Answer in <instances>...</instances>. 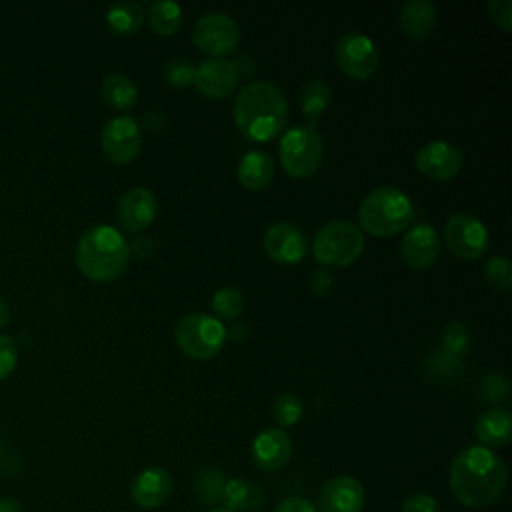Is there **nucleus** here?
<instances>
[{
    "label": "nucleus",
    "instance_id": "obj_42",
    "mask_svg": "<svg viewBox=\"0 0 512 512\" xmlns=\"http://www.w3.org/2000/svg\"><path fill=\"white\" fill-rule=\"evenodd\" d=\"M208 512H232V510H228V508L220 506V508H212V510H208Z\"/></svg>",
    "mask_w": 512,
    "mask_h": 512
},
{
    "label": "nucleus",
    "instance_id": "obj_33",
    "mask_svg": "<svg viewBox=\"0 0 512 512\" xmlns=\"http://www.w3.org/2000/svg\"><path fill=\"white\" fill-rule=\"evenodd\" d=\"M468 344H470V336H468V328L464 324L452 322L450 326H446L444 336H442L444 352L462 354L468 350Z\"/></svg>",
    "mask_w": 512,
    "mask_h": 512
},
{
    "label": "nucleus",
    "instance_id": "obj_40",
    "mask_svg": "<svg viewBox=\"0 0 512 512\" xmlns=\"http://www.w3.org/2000/svg\"><path fill=\"white\" fill-rule=\"evenodd\" d=\"M8 322H10V308H8L6 300L0 296V328L8 326Z\"/></svg>",
    "mask_w": 512,
    "mask_h": 512
},
{
    "label": "nucleus",
    "instance_id": "obj_39",
    "mask_svg": "<svg viewBox=\"0 0 512 512\" xmlns=\"http://www.w3.org/2000/svg\"><path fill=\"white\" fill-rule=\"evenodd\" d=\"M0 512H24L22 506L12 498H0Z\"/></svg>",
    "mask_w": 512,
    "mask_h": 512
},
{
    "label": "nucleus",
    "instance_id": "obj_35",
    "mask_svg": "<svg viewBox=\"0 0 512 512\" xmlns=\"http://www.w3.org/2000/svg\"><path fill=\"white\" fill-rule=\"evenodd\" d=\"M400 512H438V502L426 492H414L402 502Z\"/></svg>",
    "mask_w": 512,
    "mask_h": 512
},
{
    "label": "nucleus",
    "instance_id": "obj_6",
    "mask_svg": "<svg viewBox=\"0 0 512 512\" xmlns=\"http://www.w3.org/2000/svg\"><path fill=\"white\" fill-rule=\"evenodd\" d=\"M278 156L282 168L294 178H308L312 176L324 156L322 136L312 124H300L290 128L278 146Z\"/></svg>",
    "mask_w": 512,
    "mask_h": 512
},
{
    "label": "nucleus",
    "instance_id": "obj_41",
    "mask_svg": "<svg viewBox=\"0 0 512 512\" xmlns=\"http://www.w3.org/2000/svg\"><path fill=\"white\" fill-rule=\"evenodd\" d=\"M244 334H246V326H240V328H238V324H234V328L226 330V338H228V336H232L234 340L244 338Z\"/></svg>",
    "mask_w": 512,
    "mask_h": 512
},
{
    "label": "nucleus",
    "instance_id": "obj_27",
    "mask_svg": "<svg viewBox=\"0 0 512 512\" xmlns=\"http://www.w3.org/2000/svg\"><path fill=\"white\" fill-rule=\"evenodd\" d=\"M150 28L160 36H170L182 26V8L170 0L152 2L146 12Z\"/></svg>",
    "mask_w": 512,
    "mask_h": 512
},
{
    "label": "nucleus",
    "instance_id": "obj_34",
    "mask_svg": "<svg viewBox=\"0 0 512 512\" xmlns=\"http://www.w3.org/2000/svg\"><path fill=\"white\" fill-rule=\"evenodd\" d=\"M16 362H18L16 342L10 336L0 334V380L8 378L14 372Z\"/></svg>",
    "mask_w": 512,
    "mask_h": 512
},
{
    "label": "nucleus",
    "instance_id": "obj_37",
    "mask_svg": "<svg viewBox=\"0 0 512 512\" xmlns=\"http://www.w3.org/2000/svg\"><path fill=\"white\" fill-rule=\"evenodd\" d=\"M274 512H316V506L302 496H288L276 504Z\"/></svg>",
    "mask_w": 512,
    "mask_h": 512
},
{
    "label": "nucleus",
    "instance_id": "obj_30",
    "mask_svg": "<svg viewBox=\"0 0 512 512\" xmlns=\"http://www.w3.org/2000/svg\"><path fill=\"white\" fill-rule=\"evenodd\" d=\"M212 308L218 320H236L244 310V298L236 288H220L212 296Z\"/></svg>",
    "mask_w": 512,
    "mask_h": 512
},
{
    "label": "nucleus",
    "instance_id": "obj_31",
    "mask_svg": "<svg viewBox=\"0 0 512 512\" xmlns=\"http://www.w3.org/2000/svg\"><path fill=\"white\" fill-rule=\"evenodd\" d=\"M164 80L174 88H184L188 84H194L196 66L188 58H172L164 64Z\"/></svg>",
    "mask_w": 512,
    "mask_h": 512
},
{
    "label": "nucleus",
    "instance_id": "obj_24",
    "mask_svg": "<svg viewBox=\"0 0 512 512\" xmlns=\"http://www.w3.org/2000/svg\"><path fill=\"white\" fill-rule=\"evenodd\" d=\"M106 24L114 34L130 36L144 24V10L138 2L132 0L114 2L106 12Z\"/></svg>",
    "mask_w": 512,
    "mask_h": 512
},
{
    "label": "nucleus",
    "instance_id": "obj_14",
    "mask_svg": "<svg viewBox=\"0 0 512 512\" xmlns=\"http://www.w3.org/2000/svg\"><path fill=\"white\" fill-rule=\"evenodd\" d=\"M238 66L228 58H208L196 66L194 84L200 94L212 100L226 98L238 86Z\"/></svg>",
    "mask_w": 512,
    "mask_h": 512
},
{
    "label": "nucleus",
    "instance_id": "obj_23",
    "mask_svg": "<svg viewBox=\"0 0 512 512\" xmlns=\"http://www.w3.org/2000/svg\"><path fill=\"white\" fill-rule=\"evenodd\" d=\"M238 180L248 190H262L274 178V162L272 156L264 150L246 152L236 168Z\"/></svg>",
    "mask_w": 512,
    "mask_h": 512
},
{
    "label": "nucleus",
    "instance_id": "obj_28",
    "mask_svg": "<svg viewBox=\"0 0 512 512\" xmlns=\"http://www.w3.org/2000/svg\"><path fill=\"white\" fill-rule=\"evenodd\" d=\"M224 482H226V478L218 470L206 468V470L198 472L194 478V496L204 504H216V502H220Z\"/></svg>",
    "mask_w": 512,
    "mask_h": 512
},
{
    "label": "nucleus",
    "instance_id": "obj_20",
    "mask_svg": "<svg viewBox=\"0 0 512 512\" xmlns=\"http://www.w3.org/2000/svg\"><path fill=\"white\" fill-rule=\"evenodd\" d=\"M474 434L482 446H506L512 438V412L504 406H494L482 412L476 420Z\"/></svg>",
    "mask_w": 512,
    "mask_h": 512
},
{
    "label": "nucleus",
    "instance_id": "obj_2",
    "mask_svg": "<svg viewBox=\"0 0 512 512\" xmlns=\"http://www.w3.org/2000/svg\"><path fill=\"white\" fill-rule=\"evenodd\" d=\"M236 128L254 142L276 138L288 120V104L278 86L256 80L240 88L234 100Z\"/></svg>",
    "mask_w": 512,
    "mask_h": 512
},
{
    "label": "nucleus",
    "instance_id": "obj_3",
    "mask_svg": "<svg viewBox=\"0 0 512 512\" xmlns=\"http://www.w3.org/2000/svg\"><path fill=\"white\" fill-rule=\"evenodd\" d=\"M130 244L124 234L108 224L86 230L76 244V264L94 282L116 280L130 262Z\"/></svg>",
    "mask_w": 512,
    "mask_h": 512
},
{
    "label": "nucleus",
    "instance_id": "obj_15",
    "mask_svg": "<svg viewBox=\"0 0 512 512\" xmlns=\"http://www.w3.org/2000/svg\"><path fill=\"white\" fill-rule=\"evenodd\" d=\"M250 456L258 470L278 472L292 458V440L282 428H266L252 440Z\"/></svg>",
    "mask_w": 512,
    "mask_h": 512
},
{
    "label": "nucleus",
    "instance_id": "obj_8",
    "mask_svg": "<svg viewBox=\"0 0 512 512\" xmlns=\"http://www.w3.org/2000/svg\"><path fill=\"white\" fill-rule=\"evenodd\" d=\"M196 48L210 58H224L240 44V28L236 20L224 12L202 14L192 30Z\"/></svg>",
    "mask_w": 512,
    "mask_h": 512
},
{
    "label": "nucleus",
    "instance_id": "obj_11",
    "mask_svg": "<svg viewBox=\"0 0 512 512\" xmlns=\"http://www.w3.org/2000/svg\"><path fill=\"white\" fill-rule=\"evenodd\" d=\"M100 146L104 156L114 164L132 162L142 148V132L134 118L120 114L110 118L100 134Z\"/></svg>",
    "mask_w": 512,
    "mask_h": 512
},
{
    "label": "nucleus",
    "instance_id": "obj_17",
    "mask_svg": "<svg viewBox=\"0 0 512 512\" xmlns=\"http://www.w3.org/2000/svg\"><path fill=\"white\" fill-rule=\"evenodd\" d=\"M264 250L274 262L296 264L306 254V236L290 222H276L264 234Z\"/></svg>",
    "mask_w": 512,
    "mask_h": 512
},
{
    "label": "nucleus",
    "instance_id": "obj_9",
    "mask_svg": "<svg viewBox=\"0 0 512 512\" xmlns=\"http://www.w3.org/2000/svg\"><path fill=\"white\" fill-rule=\"evenodd\" d=\"M448 250L462 260L480 258L490 246V234L482 220L472 214H452L444 224Z\"/></svg>",
    "mask_w": 512,
    "mask_h": 512
},
{
    "label": "nucleus",
    "instance_id": "obj_12",
    "mask_svg": "<svg viewBox=\"0 0 512 512\" xmlns=\"http://www.w3.org/2000/svg\"><path fill=\"white\" fill-rule=\"evenodd\" d=\"M460 150L446 140H430L426 142L414 156L416 170L430 180H452L462 168Z\"/></svg>",
    "mask_w": 512,
    "mask_h": 512
},
{
    "label": "nucleus",
    "instance_id": "obj_21",
    "mask_svg": "<svg viewBox=\"0 0 512 512\" xmlns=\"http://www.w3.org/2000/svg\"><path fill=\"white\" fill-rule=\"evenodd\" d=\"M220 502L232 512H258L262 510L266 496L258 484L246 478H230L224 482Z\"/></svg>",
    "mask_w": 512,
    "mask_h": 512
},
{
    "label": "nucleus",
    "instance_id": "obj_1",
    "mask_svg": "<svg viewBox=\"0 0 512 512\" xmlns=\"http://www.w3.org/2000/svg\"><path fill=\"white\" fill-rule=\"evenodd\" d=\"M448 484L460 504L486 508L502 496L508 484V468L494 450L468 446L454 456L448 470Z\"/></svg>",
    "mask_w": 512,
    "mask_h": 512
},
{
    "label": "nucleus",
    "instance_id": "obj_16",
    "mask_svg": "<svg viewBox=\"0 0 512 512\" xmlns=\"http://www.w3.org/2000/svg\"><path fill=\"white\" fill-rule=\"evenodd\" d=\"M400 256L412 270H426L440 256V238L430 224H414L400 242Z\"/></svg>",
    "mask_w": 512,
    "mask_h": 512
},
{
    "label": "nucleus",
    "instance_id": "obj_18",
    "mask_svg": "<svg viewBox=\"0 0 512 512\" xmlns=\"http://www.w3.org/2000/svg\"><path fill=\"white\" fill-rule=\"evenodd\" d=\"M172 494V476L162 466L144 468L132 482V502L142 510H154L166 504Z\"/></svg>",
    "mask_w": 512,
    "mask_h": 512
},
{
    "label": "nucleus",
    "instance_id": "obj_4",
    "mask_svg": "<svg viewBox=\"0 0 512 512\" xmlns=\"http://www.w3.org/2000/svg\"><path fill=\"white\" fill-rule=\"evenodd\" d=\"M416 214L410 196L396 186H378L364 196L358 208L362 228L374 236H392L406 230Z\"/></svg>",
    "mask_w": 512,
    "mask_h": 512
},
{
    "label": "nucleus",
    "instance_id": "obj_32",
    "mask_svg": "<svg viewBox=\"0 0 512 512\" xmlns=\"http://www.w3.org/2000/svg\"><path fill=\"white\" fill-rule=\"evenodd\" d=\"M484 272H486V278H488V282L492 284L494 290L508 292V288L512 284V266H510L508 258H504V256L488 258V262L484 266Z\"/></svg>",
    "mask_w": 512,
    "mask_h": 512
},
{
    "label": "nucleus",
    "instance_id": "obj_5",
    "mask_svg": "<svg viewBox=\"0 0 512 512\" xmlns=\"http://www.w3.org/2000/svg\"><path fill=\"white\" fill-rule=\"evenodd\" d=\"M174 340L186 356L208 360L222 350L226 342V328L210 314L190 312L176 322Z\"/></svg>",
    "mask_w": 512,
    "mask_h": 512
},
{
    "label": "nucleus",
    "instance_id": "obj_13",
    "mask_svg": "<svg viewBox=\"0 0 512 512\" xmlns=\"http://www.w3.org/2000/svg\"><path fill=\"white\" fill-rule=\"evenodd\" d=\"M366 492L354 476H334L318 492L316 512H362Z\"/></svg>",
    "mask_w": 512,
    "mask_h": 512
},
{
    "label": "nucleus",
    "instance_id": "obj_22",
    "mask_svg": "<svg viewBox=\"0 0 512 512\" xmlns=\"http://www.w3.org/2000/svg\"><path fill=\"white\" fill-rule=\"evenodd\" d=\"M436 6L428 0H408L404 2L398 22L402 32L412 38V40H422L426 38L434 26H436Z\"/></svg>",
    "mask_w": 512,
    "mask_h": 512
},
{
    "label": "nucleus",
    "instance_id": "obj_7",
    "mask_svg": "<svg viewBox=\"0 0 512 512\" xmlns=\"http://www.w3.org/2000/svg\"><path fill=\"white\" fill-rule=\"evenodd\" d=\"M314 258L324 266H348L364 250V236L360 228L348 220H332L324 224L314 236Z\"/></svg>",
    "mask_w": 512,
    "mask_h": 512
},
{
    "label": "nucleus",
    "instance_id": "obj_29",
    "mask_svg": "<svg viewBox=\"0 0 512 512\" xmlns=\"http://www.w3.org/2000/svg\"><path fill=\"white\" fill-rule=\"evenodd\" d=\"M302 412H304V406H302L300 398L292 392L280 394L272 404V418L276 420V424L280 428L294 426L302 418Z\"/></svg>",
    "mask_w": 512,
    "mask_h": 512
},
{
    "label": "nucleus",
    "instance_id": "obj_26",
    "mask_svg": "<svg viewBox=\"0 0 512 512\" xmlns=\"http://www.w3.org/2000/svg\"><path fill=\"white\" fill-rule=\"evenodd\" d=\"M102 96L110 106L118 110H128L136 104L138 88L130 76L122 72H112L102 82Z\"/></svg>",
    "mask_w": 512,
    "mask_h": 512
},
{
    "label": "nucleus",
    "instance_id": "obj_10",
    "mask_svg": "<svg viewBox=\"0 0 512 512\" xmlns=\"http://www.w3.org/2000/svg\"><path fill=\"white\" fill-rule=\"evenodd\" d=\"M334 58L338 68L354 80L370 78L378 68V50L376 44L362 32H344L336 46Z\"/></svg>",
    "mask_w": 512,
    "mask_h": 512
},
{
    "label": "nucleus",
    "instance_id": "obj_36",
    "mask_svg": "<svg viewBox=\"0 0 512 512\" xmlns=\"http://www.w3.org/2000/svg\"><path fill=\"white\" fill-rule=\"evenodd\" d=\"M490 18L506 32L512 30V2L510 0H490L488 2Z\"/></svg>",
    "mask_w": 512,
    "mask_h": 512
},
{
    "label": "nucleus",
    "instance_id": "obj_38",
    "mask_svg": "<svg viewBox=\"0 0 512 512\" xmlns=\"http://www.w3.org/2000/svg\"><path fill=\"white\" fill-rule=\"evenodd\" d=\"M332 286V276L326 270H316L310 276V290L314 294H324Z\"/></svg>",
    "mask_w": 512,
    "mask_h": 512
},
{
    "label": "nucleus",
    "instance_id": "obj_19",
    "mask_svg": "<svg viewBox=\"0 0 512 512\" xmlns=\"http://www.w3.org/2000/svg\"><path fill=\"white\" fill-rule=\"evenodd\" d=\"M156 198L152 190L134 186L122 194L118 202V220L128 232H140L152 224L156 216Z\"/></svg>",
    "mask_w": 512,
    "mask_h": 512
},
{
    "label": "nucleus",
    "instance_id": "obj_25",
    "mask_svg": "<svg viewBox=\"0 0 512 512\" xmlns=\"http://www.w3.org/2000/svg\"><path fill=\"white\" fill-rule=\"evenodd\" d=\"M330 96L332 94L328 84L320 78H312L302 84L298 92V102H300V110L308 118V124L316 126V120L324 114V110L330 104Z\"/></svg>",
    "mask_w": 512,
    "mask_h": 512
}]
</instances>
